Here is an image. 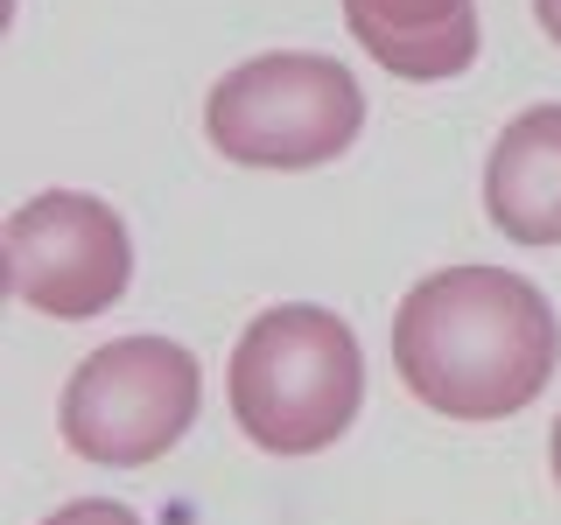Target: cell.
<instances>
[{
  "mask_svg": "<svg viewBox=\"0 0 561 525\" xmlns=\"http://www.w3.org/2000/svg\"><path fill=\"white\" fill-rule=\"evenodd\" d=\"M534 14H540V28H548V43H561V0H534Z\"/></svg>",
  "mask_w": 561,
  "mask_h": 525,
  "instance_id": "9",
  "label": "cell"
},
{
  "mask_svg": "<svg viewBox=\"0 0 561 525\" xmlns=\"http://www.w3.org/2000/svg\"><path fill=\"white\" fill-rule=\"evenodd\" d=\"M484 210L513 245H561V105H526L484 162Z\"/></svg>",
  "mask_w": 561,
  "mask_h": 525,
  "instance_id": "7",
  "label": "cell"
},
{
  "mask_svg": "<svg viewBox=\"0 0 561 525\" xmlns=\"http://www.w3.org/2000/svg\"><path fill=\"white\" fill-rule=\"evenodd\" d=\"M393 364L428 413L505 420L548 393L561 329L534 280L505 267H449L414 280L393 308Z\"/></svg>",
  "mask_w": 561,
  "mask_h": 525,
  "instance_id": "1",
  "label": "cell"
},
{
  "mask_svg": "<svg viewBox=\"0 0 561 525\" xmlns=\"http://www.w3.org/2000/svg\"><path fill=\"white\" fill-rule=\"evenodd\" d=\"M127 280H134V245L105 197L43 189L8 218V288L35 315L92 323L127 294Z\"/></svg>",
  "mask_w": 561,
  "mask_h": 525,
  "instance_id": "5",
  "label": "cell"
},
{
  "mask_svg": "<svg viewBox=\"0 0 561 525\" xmlns=\"http://www.w3.org/2000/svg\"><path fill=\"white\" fill-rule=\"evenodd\" d=\"M43 525H140L127 504H113V498H78V504H57Z\"/></svg>",
  "mask_w": 561,
  "mask_h": 525,
  "instance_id": "8",
  "label": "cell"
},
{
  "mask_svg": "<svg viewBox=\"0 0 561 525\" xmlns=\"http://www.w3.org/2000/svg\"><path fill=\"white\" fill-rule=\"evenodd\" d=\"M344 22L365 57L408 84H443L478 63V8L470 0H344Z\"/></svg>",
  "mask_w": 561,
  "mask_h": 525,
  "instance_id": "6",
  "label": "cell"
},
{
  "mask_svg": "<svg viewBox=\"0 0 561 525\" xmlns=\"http://www.w3.org/2000/svg\"><path fill=\"white\" fill-rule=\"evenodd\" d=\"M548 463H554V483H561V420H554V442H548Z\"/></svg>",
  "mask_w": 561,
  "mask_h": 525,
  "instance_id": "10",
  "label": "cell"
},
{
  "mask_svg": "<svg viewBox=\"0 0 561 525\" xmlns=\"http://www.w3.org/2000/svg\"><path fill=\"white\" fill-rule=\"evenodd\" d=\"M232 420L267 455H316L358 420L365 399V358L344 315L316 302H280L245 323L232 343Z\"/></svg>",
  "mask_w": 561,
  "mask_h": 525,
  "instance_id": "2",
  "label": "cell"
},
{
  "mask_svg": "<svg viewBox=\"0 0 561 525\" xmlns=\"http://www.w3.org/2000/svg\"><path fill=\"white\" fill-rule=\"evenodd\" d=\"M365 92L337 57H253L204 98V133L239 168H323L358 140Z\"/></svg>",
  "mask_w": 561,
  "mask_h": 525,
  "instance_id": "3",
  "label": "cell"
},
{
  "mask_svg": "<svg viewBox=\"0 0 561 525\" xmlns=\"http://www.w3.org/2000/svg\"><path fill=\"white\" fill-rule=\"evenodd\" d=\"M204 399V372L169 337H119L99 343L64 385V442L84 463L140 469L190 434Z\"/></svg>",
  "mask_w": 561,
  "mask_h": 525,
  "instance_id": "4",
  "label": "cell"
}]
</instances>
